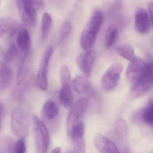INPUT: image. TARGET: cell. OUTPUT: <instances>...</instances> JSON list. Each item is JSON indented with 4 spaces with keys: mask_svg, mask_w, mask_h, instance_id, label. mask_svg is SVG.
Wrapping results in <instances>:
<instances>
[{
    "mask_svg": "<svg viewBox=\"0 0 153 153\" xmlns=\"http://www.w3.org/2000/svg\"><path fill=\"white\" fill-rule=\"evenodd\" d=\"M133 118L135 120L143 122L146 124L153 126V101L137 111Z\"/></svg>",
    "mask_w": 153,
    "mask_h": 153,
    "instance_id": "obj_13",
    "label": "cell"
},
{
    "mask_svg": "<svg viewBox=\"0 0 153 153\" xmlns=\"http://www.w3.org/2000/svg\"><path fill=\"white\" fill-rule=\"evenodd\" d=\"M66 153H76L75 151H68V152H67Z\"/></svg>",
    "mask_w": 153,
    "mask_h": 153,
    "instance_id": "obj_33",
    "label": "cell"
},
{
    "mask_svg": "<svg viewBox=\"0 0 153 153\" xmlns=\"http://www.w3.org/2000/svg\"><path fill=\"white\" fill-rule=\"evenodd\" d=\"M150 17L146 10L141 7L136 10L135 14V25L137 31L141 34L148 33L151 28Z\"/></svg>",
    "mask_w": 153,
    "mask_h": 153,
    "instance_id": "obj_9",
    "label": "cell"
},
{
    "mask_svg": "<svg viewBox=\"0 0 153 153\" xmlns=\"http://www.w3.org/2000/svg\"><path fill=\"white\" fill-rule=\"evenodd\" d=\"M116 51L119 55L129 61H131L136 57L133 48L128 44L120 45L116 48Z\"/></svg>",
    "mask_w": 153,
    "mask_h": 153,
    "instance_id": "obj_21",
    "label": "cell"
},
{
    "mask_svg": "<svg viewBox=\"0 0 153 153\" xmlns=\"http://www.w3.org/2000/svg\"><path fill=\"white\" fill-rule=\"evenodd\" d=\"M95 57V53L92 50L85 51L77 57V64L86 77H89L91 75Z\"/></svg>",
    "mask_w": 153,
    "mask_h": 153,
    "instance_id": "obj_8",
    "label": "cell"
},
{
    "mask_svg": "<svg viewBox=\"0 0 153 153\" xmlns=\"http://www.w3.org/2000/svg\"><path fill=\"white\" fill-rule=\"evenodd\" d=\"M60 79L61 85H71V76L70 71L68 66L63 65L60 70Z\"/></svg>",
    "mask_w": 153,
    "mask_h": 153,
    "instance_id": "obj_26",
    "label": "cell"
},
{
    "mask_svg": "<svg viewBox=\"0 0 153 153\" xmlns=\"http://www.w3.org/2000/svg\"><path fill=\"white\" fill-rule=\"evenodd\" d=\"M1 121H2L3 117H5V114H6V111H5V108L4 106L2 105V104H1Z\"/></svg>",
    "mask_w": 153,
    "mask_h": 153,
    "instance_id": "obj_32",
    "label": "cell"
},
{
    "mask_svg": "<svg viewBox=\"0 0 153 153\" xmlns=\"http://www.w3.org/2000/svg\"><path fill=\"white\" fill-rule=\"evenodd\" d=\"M94 143L100 153H120L114 142L102 134L95 136Z\"/></svg>",
    "mask_w": 153,
    "mask_h": 153,
    "instance_id": "obj_10",
    "label": "cell"
},
{
    "mask_svg": "<svg viewBox=\"0 0 153 153\" xmlns=\"http://www.w3.org/2000/svg\"><path fill=\"white\" fill-rule=\"evenodd\" d=\"M10 125L16 136L25 138L28 132V117L26 112L21 108L14 109L11 114Z\"/></svg>",
    "mask_w": 153,
    "mask_h": 153,
    "instance_id": "obj_3",
    "label": "cell"
},
{
    "mask_svg": "<svg viewBox=\"0 0 153 153\" xmlns=\"http://www.w3.org/2000/svg\"><path fill=\"white\" fill-rule=\"evenodd\" d=\"M148 8L150 19L153 25V3H150L149 4Z\"/></svg>",
    "mask_w": 153,
    "mask_h": 153,
    "instance_id": "obj_31",
    "label": "cell"
},
{
    "mask_svg": "<svg viewBox=\"0 0 153 153\" xmlns=\"http://www.w3.org/2000/svg\"><path fill=\"white\" fill-rule=\"evenodd\" d=\"M103 21L102 12L96 10L91 15L81 33L80 45L82 49L90 51L94 45Z\"/></svg>",
    "mask_w": 153,
    "mask_h": 153,
    "instance_id": "obj_1",
    "label": "cell"
},
{
    "mask_svg": "<svg viewBox=\"0 0 153 153\" xmlns=\"http://www.w3.org/2000/svg\"><path fill=\"white\" fill-rule=\"evenodd\" d=\"M114 133L117 138L120 140L126 139L128 134V128L124 120L122 119L117 120L114 126Z\"/></svg>",
    "mask_w": 153,
    "mask_h": 153,
    "instance_id": "obj_19",
    "label": "cell"
},
{
    "mask_svg": "<svg viewBox=\"0 0 153 153\" xmlns=\"http://www.w3.org/2000/svg\"><path fill=\"white\" fill-rule=\"evenodd\" d=\"M26 145L25 138H19L14 145L12 153H26Z\"/></svg>",
    "mask_w": 153,
    "mask_h": 153,
    "instance_id": "obj_29",
    "label": "cell"
},
{
    "mask_svg": "<svg viewBox=\"0 0 153 153\" xmlns=\"http://www.w3.org/2000/svg\"><path fill=\"white\" fill-rule=\"evenodd\" d=\"M36 84L40 89L46 91L48 89L47 70H39L36 79Z\"/></svg>",
    "mask_w": 153,
    "mask_h": 153,
    "instance_id": "obj_25",
    "label": "cell"
},
{
    "mask_svg": "<svg viewBox=\"0 0 153 153\" xmlns=\"http://www.w3.org/2000/svg\"><path fill=\"white\" fill-rule=\"evenodd\" d=\"M153 88V61L146 63L144 71L139 79L131 85L132 95L139 97Z\"/></svg>",
    "mask_w": 153,
    "mask_h": 153,
    "instance_id": "obj_2",
    "label": "cell"
},
{
    "mask_svg": "<svg viewBox=\"0 0 153 153\" xmlns=\"http://www.w3.org/2000/svg\"><path fill=\"white\" fill-rule=\"evenodd\" d=\"M59 112V107L54 102L50 100L45 102L43 108V114L46 119L53 120L58 115Z\"/></svg>",
    "mask_w": 153,
    "mask_h": 153,
    "instance_id": "obj_18",
    "label": "cell"
},
{
    "mask_svg": "<svg viewBox=\"0 0 153 153\" xmlns=\"http://www.w3.org/2000/svg\"><path fill=\"white\" fill-rule=\"evenodd\" d=\"M33 123L37 152L38 153H46L50 142L48 129L44 123L37 116H33Z\"/></svg>",
    "mask_w": 153,
    "mask_h": 153,
    "instance_id": "obj_4",
    "label": "cell"
},
{
    "mask_svg": "<svg viewBox=\"0 0 153 153\" xmlns=\"http://www.w3.org/2000/svg\"><path fill=\"white\" fill-rule=\"evenodd\" d=\"M17 45L15 43H11L6 51L4 55V59L7 62L11 61L16 57L17 53Z\"/></svg>",
    "mask_w": 153,
    "mask_h": 153,
    "instance_id": "obj_28",
    "label": "cell"
},
{
    "mask_svg": "<svg viewBox=\"0 0 153 153\" xmlns=\"http://www.w3.org/2000/svg\"><path fill=\"white\" fill-rule=\"evenodd\" d=\"M118 30L115 27L111 26L106 30L105 35V43L106 47L112 46L117 41Z\"/></svg>",
    "mask_w": 153,
    "mask_h": 153,
    "instance_id": "obj_23",
    "label": "cell"
},
{
    "mask_svg": "<svg viewBox=\"0 0 153 153\" xmlns=\"http://www.w3.org/2000/svg\"><path fill=\"white\" fill-rule=\"evenodd\" d=\"M17 7L21 20L28 26L35 25L36 21V8L33 0H17Z\"/></svg>",
    "mask_w": 153,
    "mask_h": 153,
    "instance_id": "obj_5",
    "label": "cell"
},
{
    "mask_svg": "<svg viewBox=\"0 0 153 153\" xmlns=\"http://www.w3.org/2000/svg\"><path fill=\"white\" fill-rule=\"evenodd\" d=\"M53 52L54 48L52 45H49L46 48L41 59L39 70H47L49 62L53 54Z\"/></svg>",
    "mask_w": 153,
    "mask_h": 153,
    "instance_id": "obj_24",
    "label": "cell"
},
{
    "mask_svg": "<svg viewBox=\"0 0 153 153\" xmlns=\"http://www.w3.org/2000/svg\"><path fill=\"white\" fill-rule=\"evenodd\" d=\"M73 93L71 85H64L62 86L59 91V100L61 104L66 108L72 107L73 105Z\"/></svg>",
    "mask_w": 153,
    "mask_h": 153,
    "instance_id": "obj_16",
    "label": "cell"
},
{
    "mask_svg": "<svg viewBox=\"0 0 153 153\" xmlns=\"http://www.w3.org/2000/svg\"><path fill=\"white\" fill-rule=\"evenodd\" d=\"M52 23V18L51 15L48 12H44L42 16L41 25V33L43 39H45L50 33Z\"/></svg>",
    "mask_w": 153,
    "mask_h": 153,
    "instance_id": "obj_20",
    "label": "cell"
},
{
    "mask_svg": "<svg viewBox=\"0 0 153 153\" xmlns=\"http://www.w3.org/2000/svg\"><path fill=\"white\" fill-rule=\"evenodd\" d=\"M146 62L139 57H136L130 61L126 71V76L131 85H134L141 76Z\"/></svg>",
    "mask_w": 153,
    "mask_h": 153,
    "instance_id": "obj_7",
    "label": "cell"
},
{
    "mask_svg": "<svg viewBox=\"0 0 153 153\" xmlns=\"http://www.w3.org/2000/svg\"><path fill=\"white\" fill-rule=\"evenodd\" d=\"M13 72L6 62H1L0 66V89H7L11 84L13 78Z\"/></svg>",
    "mask_w": 153,
    "mask_h": 153,
    "instance_id": "obj_14",
    "label": "cell"
},
{
    "mask_svg": "<svg viewBox=\"0 0 153 153\" xmlns=\"http://www.w3.org/2000/svg\"><path fill=\"white\" fill-rule=\"evenodd\" d=\"M72 86L74 90L79 94L89 93L91 90L90 83L85 76L76 77L72 82Z\"/></svg>",
    "mask_w": 153,
    "mask_h": 153,
    "instance_id": "obj_17",
    "label": "cell"
},
{
    "mask_svg": "<svg viewBox=\"0 0 153 153\" xmlns=\"http://www.w3.org/2000/svg\"><path fill=\"white\" fill-rule=\"evenodd\" d=\"M17 45L22 52L28 51L31 47V40L30 34L25 28H20L17 33Z\"/></svg>",
    "mask_w": 153,
    "mask_h": 153,
    "instance_id": "obj_15",
    "label": "cell"
},
{
    "mask_svg": "<svg viewBox=\"0 0 153 153\" xmlns=\"http://www.w3.org/2000/svg\"><path fill=\"white\" fill-rule=\"evenodd\" d=\"M72 30V25L71 22L68 20H66L63 22L61 27L59 34V41L62 42L67 39L71 33Z\"/></svg>",
    "mask_w": 153,
    "mask_h": 153,
    "instance_id": "obj_27",
    "label": "cell"
},
{
    "mask_svg": "<svg viewBox=\"0 0 153 153\" xmlns=\"http://www.w3.org/2000/svg\"><path fill=\"white\" fill-rule=\"evenodd\" d=\"M153 153V152H152V153Z\"/></svg>",
    "mask_w": 153,
    "mask_h": 153,
    "instance_id": "obj_34",
    "label": "cell"
},
{
    "mask_svg": "<svg viewBox=\"0 0 153 153\" xmlns=\"http://www.w3.org/2000/svg\"><path fill=\"white\" fill-rule=\"evenodd\" d=\"M123 70V67L122 64L116 63L112 65L105 71L101 79V85L105 91L109 92L116 88Z\"/></svg>",
    "mask_w": 153,
    "mask_h": 153,
    "instance_id": "obj_6",
    "label": "cell"
},
{
    "mask_svg": "<svg viewBox=\"0 0 153 153\" xmlns=\"http://www.w3.org/2000/svg\"><path fill=\"white\" fill-rule=\"evenodd\" d=\"M88 105V100L86 98H80L72 105L71 111L83 118L87 110Z\"/></svg>",
    "mask_w": 153,
    "mask_h": 153,
    "instance_id": "obj_22",
    "label": "cell"
},
{
    "mask_svg": "<svg viewBox=\"0 0 153 153\" xmlns=\"http://www.w3.org/2000/svg\"><path fill=\"white\" fill-rule=\"evenodd\" d=\"M29 70L28 51L22 52L20 58L19 64L17 71L16 82L18 85H20L25 80Z\"/></svg>",
    "mask_w": 153,
    "mask_h": 153,
    "instance_id": "obj_12",
    "label": "cell"
},
{
    "mask_svg": "<svg viewBox=\"0 0 153 153\" xmlns=\"http://www.w3.org/2000/svg\"><path fill=\"white\" fill-rule=\"evenodd\" d=\"M33 1L37 10L42 8L44 5V1L41 0H33Z\"/></svg>",
    "mask_w": 153,
    "mask_h": 153,
    "instance_id": "obj_30",
    "label": "cell"
},
{
    "mask_svg": "<svg viewBox=\"0 0 153 153\" xmlns=\"http://www.w3.org/2000/svg\"><path fill=\"white\" fill-rule=\"evenodd\" d=\"M20 28L19 23L14 19L9 17H3L0 19V36L6 34H14L18 32Z\"/></svg>",
    "mask_w": 153,
    "mask_h": 153,
    "instance_id": "obj_11",
    "label": "cell"
}]
</instances>
